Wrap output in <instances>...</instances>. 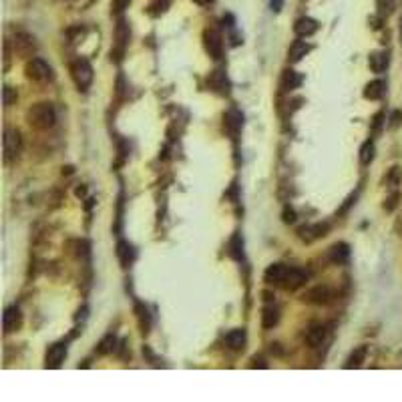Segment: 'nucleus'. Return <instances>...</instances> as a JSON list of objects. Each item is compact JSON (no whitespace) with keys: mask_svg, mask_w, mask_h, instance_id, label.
Masks as SVG:
<instances>
[{"mask_svg":"<svg viewBox=\"0 0 402 402\" xmlns=\"http://www.w3.org/2000/svg\"><path fill=\"white\" fill-rule=\"evenodd\" d=\"M26 119L30 123V127L39 129V131H45V129H51L57 121V111L51 103H36L28 109L26 113Z\"/></svg>","mask_w":402,"mask_h":402,"instance_id":"obj_1","label":"nucleus"},{"mask_svg":"<svg viewBox=\"0 0 402 402\" xmlns=\"http://www.w3.org/2000/svg\"><path fill=\"white\" fill-rule=\"evenodd\" d=\"M70 75H72L75 85L81 91H87L89 85L93 83V66L85 58H77V60L70 62Z\"/></svg>","mask_w":402,"mask_h":402,"instance_id":"obj_2","label":"nucleus"},{"mask_svg":"<svg viewBox=\"0 0 402 402\" xmlns=\"http://www.w3.org/2000/svg\"><path fill=\"white\" fill-rule=\"evenodd\" d=\"M24 70H26V77L30 81H36V83H49V81H53V68L43 58L28 60Z\"/></svg>","mask_w":402,"mask_h":402,"instance_id":"obj_3","label":"nucleus"},{"mask_svg":"<svg viewBox=\"0 0 402 402\" xmlns=\"http://www.w3.org/2000/svg\"><path fill=\"white\" fill-rule=\"evenodd\" d=\"M22 147V137L16 129H6L4 131V161H12L18 157Z\"/></svg>","mask_w":402,"mask_h":402,"instance_id":"obj_4","label":"nucleus"},{"mask_svg":"<svg viewBox=\"0 0 402 402\" xmlns=\"http://www.w3.org/2000/svg\"><path fill=\"white\" fill-rule=\"evenodd\" d=\"M203 43H205V51L209 53L211 58H222L224 57V41H222V34L213 28H207L203 32Z\"/></svg>","mask_w":402,"mask_h":402,"instance_id":"obj_5","label":"nucleus"},{"mask_svg":"<svg viewBox=\"0 0 402 402\" xmlns=\"http://www.w3.org/2000/svg\"><path fill=\"white\" fill-rule=\"evenodd\" d=\"M287 266L284 264H274V266H270L268 270H266V274H264V280L270 284V286H284V282H286V276H287Z\"/></svg>","mask_w":402,"mask_h":402,"instance_id":"obj_6","label":"nucleus"},{"mask_svg":"<svg viewBox=\"0 0 402 402\" xmlns=\"http://www.w3.org/2000/svg\"><path fill=\"white\" fill-rule=\"evenodd\" d=\"M302 300L308 302V304H328V302L332 300V291L326 286L312 287V289H308V291L304 294Z\"/></svg>","mask_w":402,"mask_h":402,"instance_id":"obj_7","label":"nucleus"},{"mask_svg":"<svg viewBox=\"0 0 402 402\" xmlns=\"http://www.w3.org/2000/svg\"><path fill=\"white\" fill-rule=\"evenodd\" d=\"M20 322H22V314L16 306H10L6 312H4V318H2V324H4V332L10 334L14 330L20 328Z\"/></svg>","mask_w":402,"mask_h":402,"instance_id":"obj_8","label":"nucleus"},{"mask_svg":"<svg viewBox=\"0 0 402 402\" xmlns=\"http://www.w3.org/2000/svg\"><path fill=\"white\" fill-rule=\"evenodd\" d=\"M308 282V274L304 270H298V268H289L286 276V282H284V289H298Z\"/></svg>","mask_w":402,"mask_h":402,"instance_id":"obj_9","label":"nucleus"},{"mask_svg":"<svg viewBox=\"0 0 402 402\" xmlns=\"http://www.w3.org/2000/svg\"><path fill=\"white\" fill-rule=\"evenodd\" d=\"M64 356H66V346L64 344H53L49 350H47V368H58L60 364H62V360H64Z\"/></svg>","mask_w":402,"mask_h":402,"instance_id":"obj_10","label":"nucleus"},{"mask_svg":"<svg viewBox=\"0 0 402 402\" xmlns=\"http://www.w3.org/2000/svg\"><path fill=\"white\" fill-rule=\"evenodd\" d=\"M294 30H296L298 36H312V34L318 30V22H316L314 18L304 16V18H298V20H296Z\"/></svg>","mask_w":402,"mask_h":402,"instance_id":"obj_11","label":"nucleus"},{"mask_svg":"<svg viewBox=\"0 0 402 402\" xmlns=\"http://www.w3.org/2000/svg\"><path fill=\"white\" fill-rule=\"evenodd\" d=\"M326 336H328V328L322 326V324H318V326H312V328L308 330L306 342L312 346V348H316V346H322V342L326 340Z\"/></svg>","mask_w":402,"mask_h":402,"instance_id":"obj_12","label":"nucleus"},{"mask_svg":"<svg viewBox=\"0 0 402 402\" xmlns=\"http://www.w3.org/2000/svg\"><path fill=\"white\" fill-rule=\"evenodd\" d=\"M384 91H386V83L384 81H372V83L366 85L364 97L370 99V101H376V99H380L384 95Z\"/></svg>","mask_w":402,"mask_h":402,"instance_id":"obj_13","label":"nucleus"},{"mask_svg":"<svg viewBox=\"0 0 402 402\" xmlns=\"http://www.w3.org/2000/svg\"><path fill=\"white\" fill-rule=\"evenodd\" d=\"M226 344L231 350H243V346H245V332L243 330H231L230 334L226 336Z\"/></svg>","mask_w":402,"mask_h":402,"instance_id":"obj_14","label":"nucleus"},{"mask_svg":"<svg viewBox=\"0 0 402 402\" xmlns=\"http://www.w3.org/2000/svg\"><path fill=\"white\" fill-rule=\"evenodd\" d=\"M308 51H310V45L306 41H294V45L289 47V60L298 62L302 57H306Z\"/></svg>","mask_w":402,"mask_h":402,"instance_id":"obj_15","label":"nucleus"},{"mask_svg":"<svg viewBox=\"0 0 402 402\" xmlns=\"http://www.w3.org/2000/svg\"><path fill=\"white\" fill-rule=\"evenodd\" d=\"M115 39H117V51L123 53V49H125V45H127V41H129V26H127L125 20H121V22L117 24Z\"/></svg>","mask_w":402,"mask_h":402,"instance_id":"obj_16","label":"nucleus"},{"mask_svg":"<svg viewBox=\"0 0 402 402\" xmlns=\"http://www.w3.org/2000/svg\"><path fill=\"white\" fill-rule=\"evenodd\" d=\"M330 258H332V262H336V264H344L346 260L350 258V249H348V245H346V243H336V245H332V249H330Z\"/></svg>","mask_w":402,"mask_h":402,"instance_id":"obj_17","label":"nucleus"},{"mask_svg":"<svg viewBox=\"0 0 402 402\" xmlns=\"http://www.w3.org/2000/svg\"><path fill=\"white\" fill-rule=\"evenodd\" d=\"M278 320H280V314H278V310H276L274 306L264 308V314H262V324H264V328H274V326L278 324Z\"/></svg>","mask_w":402,"mask_h":402,"instance_id":"obj_18","label":"nucleus"},{"mask_svg":"<svg viewBox=\"0 0 402 402\" xmlns=\"http://www.w3.org/2000/svg\"><path fill=\"white\" fill-rule=\"evenodd\" d=\"M366 354H368V348H366V346H360V348H356V350L350 354V358H348V362H346L344 366H346V368H356V366H360V364L364 362Z\"/></svg>","mask_w":402,"mask_h":402,"instance_id":"obj_19","label":"nucleus"},{"mask_svg":"<svg viewBox=\"0 0 402 402\" xmlns=\"http://www.w3.org/2000/svg\"><path fill=\"white\" fill-rule=\"evenodd\" d=\"M370 66L374 72H384L388 66V55L386 53H374L370 55Z\"/></svg>","mask_w":402,"mask_h":402,"instance_id":"obj_20","label":"nucleus"},{"mask_svg":"<svg viewBox=\"0 0 402 402\" xmlns=\"http://www.w3.org/2000/svg\"><path fill=\"white\" fill-rule=\"evenodd\" d=\"M16 51H18V55H32V51H34L32 39L26 36V34L16 36Z\"/></svg>","mask_w":402,"mask_h":402,"instance_id":"obj_21","label":"nucleus"},{"mask_svg":"<svg viewBox=\"0 0 402 402\" xmlns=\"http://www.w3.org/2000/svg\"><path fill=\"white\" fill-rule=\"evenodd\" d=\"M209 85H211L215 91H220V93H228V79H226V75H224L222 70H215V72L209 77Z\"/></svg>","mask_w":402,"mask_h":402,"instance_id":"obj_22","label":"nucleus"},{"mask_svg":"<svg viewBox=\"0 0 402 402\" xmlns=\"http://www.w3.org/2000/svg\"><path fill=\"white\" fill-rule=\"evenodd\" d=\"M241 123H243V117H241V113H237V111H230L226 115V127L230 129V133H233V135L241 129Z\"/></svg>","mask_w":402,"mask_h":402,"instance_id":"obj_23","label":"nucleus"},{"mask_svg":"<svg viewBox=\"0 0 402 402\" xmlns=\"http://www.w3.org/2000/svg\"><path fill=\"white\" fill-rule=\"evenodd\" d=\"M300 83H302V77L296 72V70H286L284 72V81H282V87L286 89V91H291V89H296V87H300Z\"/></svg>","mask_w":402,"mask_h":402,"instance_id":"obj_24","label":"nucleus"},{"mask_svg":"<svg viewBox=\"0 0 402 402\" xmlns=\"http://www.w3.org/2000/svg\"><path fill=\"white\" fill-rule=\"evenodd\" d=\"M372 159H374V143L366 141L362 145V149H360V161H362V165H368Z\"/></svg>","mask_w":402,"mask_h":402,"instance_id":"obj_25","label":"nucleus"},{"mask_svg":"<svg viewBox=\"0 0 402 402\" xmlns=\"http://www.w3.org/2000/svg\"><path fill=\"white\" fill-rule=\"evenodd\" d=\"M117 253H119V258H121V262L125 264V266H129L131 264V260H133V247L129 245V243H119V249H117Z\"/></svg>","mask_w":402,"mask_h":402,"instance_id":"obj_26","label":"nucleus"},{"mask_svg":"<svg viewBox=\"0 0 402 402\" xmlns=\"http://www.w3.org/2000/svg\"><path fill=\"white\" fill-rule=\"evenodd\" d=\"M241 247H243V243H241V237H239V235H233V239H231V243H230L231 258H235V260H241V258H243V251H241Z\"/></svg>","mask_w":402,"mask_h":402,"instance_id":"obj_27","label":"nucleus"},{"mask_svg":"<svg viewBox=\"0 0 402 402\" xmlns=\"http://www.w3.org/2000/svg\"><path fill=\"white\" fill-rule=\"evenodd\" d=\"M402 181V169L400 167H392L390 173H388V183L390 185H398Z\"/></svg>","mask_w":402,"mask_h":402,"instance_id":"obj_28","label":"nucleus"},{"mask_svg":"<svg viewBox=\"0 0 402 402\" xmlns=\"http://www.w3.org/2000/svg\"><path fill=\"white\" fill-rule=\"evenodd\" d=\"M14 101H16V93H14L10 87H4V105L10 107Z\"/></svg>","mask_w":402,"mask_h":402,"instance_id":"obj_29","label":"nucleus"},{"mask_svg":"<svg viewBox=\"0 0 402 402\" xmlns=\"http://www.w3.org/2000/svg\"><path fill=\"white\" fill-rule=\"evenodd\" d=\"M398 199H400V195H398V193H394L392 197H388V203H386L384 207H386L388 211H392V209H394V207L398 205Z\"/></svg>","mask_w":402,"mask_h":402,"instance_id":"obj_30","label":"nucleus"},{"mask_svg":"<svg viewBox=\"0 0 402 402\" xmlns=\"http://www.w3.org/2000/svg\"><path fill=\"white\" fill-rule=\"evenodd\" d=\"M113 342H115V338H111V336H109L107 340H103V342H101V348H99V352H111V350H113V346H109V344H113Z\"/></svg>","mask_w":402,"mask_h":402,"instance_id":"obj_31","label":"nucleus"},{"mask_svg":"<svg viewBox=\"0 0 402 402\" xmlns=\"http://www.w3.org/2000/svg\"><path fill=\"white\" fill-rule=\"evenodd\" d=\"M282 4H284V0H270L272 10H276V12H280V10H282Z\"/></svg>","mask_w":402,"mask_h":402,"instance_id":"obj_32","label":"nucleus"},{"mask_svg":"<svg viewBox=\"0 0 402 402\" xmlns=\"http://www.w3.org/2000/svg\"><path fill=\"white\" fill-rule=\"evenodd\" d=\"M195 2H197V4H211L213 0H195Z\"/></svg>","mask_w":402,"mask_h":402,"instance_id":"obj_33","label":"nucleus"}]
</instances>
